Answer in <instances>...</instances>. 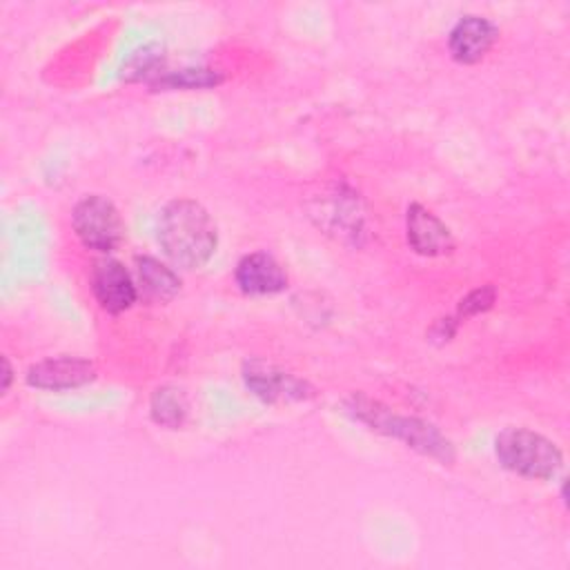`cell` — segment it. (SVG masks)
Returning a JSON list of instances; mask_svg holds the SVG:
<instances>
[{
    "mask_svg": "<svg viewBox=\"0 0 570 570\" xmlns=\"http://www.w3.org/2000/svg\"><path fill=\"white\" fill-rule=\"evenodd\" d=\"M96 379V367L87 358L53 356L27 370V383L38 390H71Z\"/></svg>",
    "mask_w": 570,
    "mask_h": 570,
    "instance_id": "cell-6",
    "label": "cell"
},
{
    "mask_svg": "<svg viewBox=\"0 0 570 570\" xmlns=\"http://www.w3.org/2000/svg\"><path fill=\"white\" fill-rule=\"evenodd\" d=\"M494 298H497L494 287H492V285H483V287H479V289L470 292V294L459 303V312H456V316H459V318L476 316V314H481V312L490 309V307H492V303H494Z\"/></svg>",
    "mask_w": 570,
    "mask_h": 570,
    "instance_id": "cell-14",
    "label": "cell"
},
{
    "mask_svg": "<svg viewBox=\"0 0 570 570\" xmlns=\"http://www.w3.org/2000/svg\"><path fill=\"white\" fill-rule=\"evenodd\" d=\"M494 452L505 470L528 479H552L563 465L561 450L528 428H505L499 432Z\"/></svg>",
    "mask_w": 570,
    "mask_h": 570,
    "instance_id": "cell-2",
    "label": "cell"
},
{
    "mask_svg": "<svg viewBox=\"0 0 570 570\" xmlns=\"http://www.w3.org/2000/svg\"><path fill=\"white\" fill-rule=\"evenodd\" d=\"M456 332V321L454 318H439L434 323V327L430 330V336L432 338H439V341H450Z\"/></svg>",
    "mask_w": 570,
    "mask_h": 570,
    "instance_id": "cell-16",
    "label": "cell"
},
{
    "mask_svg": "<svg viewBox=\"0 0 570 570\" xmlns=\"http://www.w3.org/2000/svg\"><path fill=\"white\" fill-rule=\"evenodd\" d=\"M405 232L410 247L421 256H443L454 249V238L448 225L419 203L407 207Z\"/></svg>",
    "mask_w": 570,
    "mask_h": 570,
    "instance_id": "cell-8",
    "label": "cell"
},
{
    "mask_svg": "<svg viewBox=\"0 0 570 570\" xmlns=\"http://www.w3.org/2000/svg\"><path fill=\"white\" fill-rule=\"evenodd\" d=\"M223 82V76L214 69H180L156 78L151 85L160 89H205Z\"/></svg>",
    "mask_w": 570,
    "mask_h": 570,
    "instance_id": "cell-13",
    "label": "cell"
},
{
    "mask_svg": "<svg viewBox=\"0 0 570 570\" xmlns=\"http://www.w3.org/2000/svg\"><path fill=\"white\" fill-rule=\"evenodd\" d=\"M236 285L240 292L249 296H267V294H278L287 285V274L283 265L265 254V252H252L245 254L234 269Z\"/></svg>",
    "mask_w": 570,
    "mask_h": 570,
    "instance_id": "cell-9",
    "label": "cell"
},
{
    "mask_svg": "<svg viewBox=\"0 0 570 570\" xmlns=\"http://www.w3.org/2000/svg\"><path fill=\"white\" fill-rule=\"evenodd\" d=\"M136 276L142 294L154 303H167L180 292L178 274L154 256H136Z\"/></svg>",
    "mask_w": 570,
    "mask_h": 570,
    "instance_id": "cell-11",
    "label": "cell"
},
{
    "mask_svg": "<svg viewBox=\"0 0 570 570\" xmlns=\"http://www.w3.org/2000/svg\"><path fill=\"white\" fill-rule=\"evenodd\" d=\"M245 385L263 401L274 403L281 399H305V383L294 379L292 374H285L276 370L274 365H267L263 361H247L245 363Z\"/></svg>",
    "mask_w": 570,
    "mask_h": 570,
    "instance_id": "cell-10",
    "label": "cell"
},
{
    "mask_svg": "<svg viewBox=\"0 0 570 570\" xmlns=\"http://www.w3.org/2000/svg\"><path fill=\"white\" fill-rule=\"evenodd\" d=\"M9 383H11V367H9L7 356H2V392H7Z\"/></svg>",
    "mask_w": 570,
    "mask_h": 570,
    "instance_id": "cell-17",
    "label": "cell"
},
{
    "mask_svg": "<svg viewBox=\"0 0 570 570\" xmlns=\"http://www.w3.org/2000/svg\"><path fill=\"white\" fill-rule=\"evenodd\" d=\"M158 62H163V56H158V51H151L149 47H145L142 51L134 53V58L127 62V78L140 80L149 73H156L154 69L158 67Z\"/></svg>",
    "mask_w": 570,
    "mask_h": 570,
    "instance_id": "cell-15",
    "label": "cell"
},
{
    "mask_svg": "<svg viewBox=\"0 0 570 570\" xmlns=\"http://www.w3.org/2000/svg\"><path fill=\"white\" fill-rule=\"evenodd\" d=\"M187 399H185V392L174 387V385H163V387H156L151 399H149V412H151V419L158 423V425H165V428H180L187 419Z\"/></svg>",
    "mask_w": 570,
    "mask_h": 570,
    "instance_id": "cell-12",
    "label": "cell"
},
{
    "mask_svg": "<svg viewBox=\"0 0 570 570\" xmlns=\"http://www.w3.org/2000/svg\"><path fill=\"white\" fill-rule=\"evenodd\" d=\"M89 283L98 305L109 314H120L129 309L138 298V289L131 281V274L125 269L120 261L109 256L98 258L94 263Z\"/></svg>",
    "mask_w": 570,
    "mask_h": 570,
    "instance_id": "cell-5",
    "label": "cell"
},
{
    "mask_svg": "<svg viewBox=\"0 0 570 570\" xmlns=\"http://www.w3.org/2000/svg\"><path fill=\"white\" fill-rule=\"evenodd\" d=\"M156 232L165 256L183 269L203 267L218 245L214 218L200 203L189 198L167 203L158 216Z\"/></svg>",
    "mask_w": 570,
    "mask_h": 570,
    "instance_id": "cell-1",
    "label": "cell"
},
{
    "mask_svg": "<svg viewBox=\"0 0 570 570\" xmlns=\"http://www.w3.org/2000/svg\"><path fill=\"white\" fill-rule=\"evenodd\" d=\"M71 225L80 243L96 252H114L125 238V223L118 207L100 196L91 194L76 203Z\"/></svg>",
    "mask_w": 570,
    "mask_h": 570,
    "instance_id": "cell-4",
    "label": "cell"
},
{
    "mask_svg": "<svg viewBox=\"0 0 570 570\" xmlns=\"http://www.w3.org/2000/svg\"><path fill=\"white\" fill-rule=\"evenodd\" d=\"M350 410L354 412V416H358L361 421L372 425V430L396 436L403 443H407L410 448H414L428 456H434L443 463H450L454 459L452 443L432 423H425V421L412 419V416H396L387 407H381L376 401H370L363 396H354Z\"/></svg>",
    "mask_w": 570,
    "mask_h": 570,
    "instance_id": "cell-3",
    "label": "cell"
},
{
    "mask_svg": "<svg viewBox=\"0 0 570 570\" xmlns=\"http://www.w3.org/2000/svg\"><path fill=\"white\" fill-rule=\"evenodd\" d=\"M497 38H499V29L492 20L483 16H463L450 29L448 49L456 62L474 65L492 49Z\"/></svg>",
    "mask_w": 570,
    "mask_h": 570,
    "instance_id": "cell-7",
    "label": "cell"
}]
</instances>
